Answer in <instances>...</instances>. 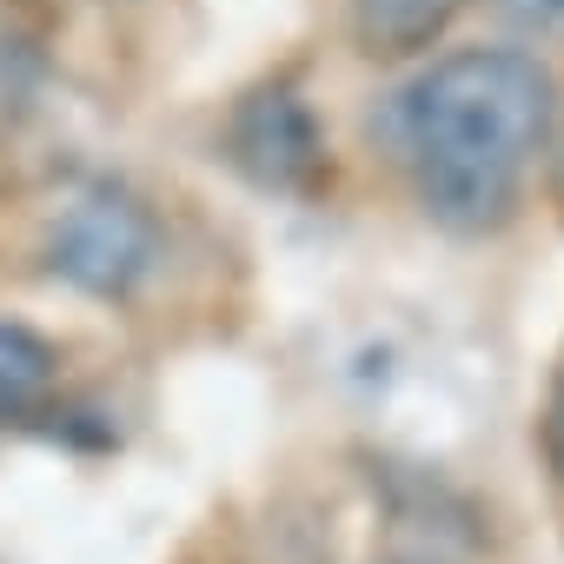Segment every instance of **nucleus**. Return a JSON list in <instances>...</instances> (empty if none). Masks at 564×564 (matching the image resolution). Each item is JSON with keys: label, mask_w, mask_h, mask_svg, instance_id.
I'll use <instances>...</instances> for the list:
<instances>
[{"label": "nucleus", "mask_w": 564, "mask_h": 564, "mask_svg": "<svg viewBox=\"0 0 564 564\" xmlns=\"http://www.w3.org/2000/svg\"><path fill=\"white\" fill-rule=\"evenodd\" d=\"M379 564H452V557H432V551H392V557H379Z\"/></svg>", "instance_id": "obj_8"}, {"label": "nucleus", "mask_w": 564, "mask_h": 564, "mask_svg": "<svg viewBox=\"0 0 564 564\" xmlns=\"http://www.w3.org/2000/svg\"><path fill=\"white\" fill-rule=\"evenodd\" d=\"M505 8H511L518 21H538V28H551V21H564V0H505Z\"/></svg>", "instance_id": "obj_7"}, {"label": "nucleus", "mask_w": 564, "mask_h": 564, "mask_svg": "<svg viewBox=\"0 0 564 564\" xmlns=\"http://www.w3.org/2000/svg\"><path fill=\"white\" fill-rule=\"evenodd\" d=\"M538 438H544V465H551L557 485H564V379H557V392H551V405H544V419H538Z\"/></svg>", "instance_id": "obj_6"}, {"label": "nucleus", "mask_w": 564, "mask_h": 564, "mask_svg": "<svg viewBox=\"0 0 564 564\" xmlns=\"http://www.w3.org/2000/svg\"><path fill=\"white\" fill-rule=\"evenodd\" d=\"M465 8V0H346V14H352V34L366 54L379 61H405V54H425L452 14Z\"/></svg>", "instance_id": "obj_4"}, {"label": "nucleus", "mask_w": 564, "mask_h": 564, "mask_svg": "<svg viewBox=\"0 0 564 564\" xmlns=\"http://www.w3.org/2000/svg\"><path fill=\"white\" fill-rule=\"evenodd\" d=\"M47 265L87 300H133L160 265V219L127 186H80L47 226Z\"/></svg>", "instance_id": "obj_2"}, {"label": "nucleus", "mask_w": 564, "mask_h": 564, "mask_svg": "<svg viewBox=\"0 0 564 564\" xmlns=\"http://www.w3.org/2000/svg\"><path fill=\"white\" fill-rule=\"evenodd\" d=\"M557 127V87L524 47H458L399 100V153L419 206L452 232H498Z\"/></svg>", "instance_id": "obj_1"}, {"label": "nucleus", "mask_w": 564, "mask_h": 564, "mask_svg": "<svg viewBox=\"0 0 564 564\" xmlns=\"http://www.w3.org/2000/svg\"><path fill=\"white\" fill-rule=\"evenodd\" d=\"M54 386V352L41 333L14 326V319H0V425L34 412Z\"/></svg>", "instance_id": "obj_5"}, {"label": "nucleus", "mask_w": 564, "mask_h": 564, "mask_svg": "<svg viewBox=\"0 0 564 564\" xmlns=\"http://www.w3.org/2000/svg\"><path fill=\"white\" fill-rule=\"evenodd\" d=\"M551 193H557V206H564V160H557V173H551Z\"/></svg>", "instance_id": "obj_9"}, {"label": "nucleus", "mask_w": 564, "mask_h": 564, "mask_svg": "<svg viewBox=\"0 0 564 564\" xmlns=\"http://www.w3.org/2000/svg\"><path fill=\"white\" fill-rule=\"evenodd\" d=\"M226 153L265 193H313L326 180V133H319L313 107L293 87H259V94H246L232 107Z\"/></svg>", "instance_id": "obj_3"}]
</instances>
